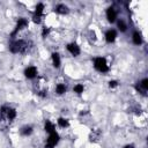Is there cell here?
<instances>
[{
    "mask_svg": "<svg viewBox=\"0 0 148 148\" xmlns=\"http://www.w3.org/2000/svg\"><path fill=\"white\" fill-rule=\"evenodd\" d=\"M9 50L13 53H24L28 50V43L23 40L14 41L9 44Z\"/></svg>",
    "mask_w": 148,
    "mask_h": 148,
    "instance_id": "1",
    "label": "cell"
},
{
    "mask_svg": "<svg viewBox=\"0 0 148 148\" xmlns=\"http://www.w3.org/2000/svg\"><path fill=\"white\" fill-rule=\"evenodd\" d=\"M94 67L102 73H106L109 71V66L106 65V60L102 57H98L94 60Z\"/></svg>",
    "mask_w": 148,
    "mask_h": 148,
    "instance_id": "2",
    "label": "cell"
},
{
    "mask_svg": "<svg viewBox=\"0 0 148 148\" xmlns=\"http://www.w3.org/2000/svg\"><path fill=\"white\" fill-rule=\"evenodd\" d=\"M59 141V135L57 132H53V133H50V137L45 143V148H54L56 145L58 143Z\"/></svg>",
    "mask_w": 148,
    "mask_h": 148,
    "instance_id": "3",
    "label": "cell"
},
{
    "mask_svg": "<svg viewBox=\"0 0 148 148\" xmlns=\"http://www.w3.org/2000/svg\"><path fill=\"white\" fill-rule=\"evenodd\" d=\"M135 89H137L139 93H141L142 95H146V92H147V89H148V79L145 78L141 82H138V84L135 86Z\"/></svg>",
    "mask_w": 148,
    "mask_h": 148,
    "instance_id": "4",
    "label": "cell"
},
{
    "mask_svg": "<svg viewBox=\"0 0 148 148\" xmlns=\"http://www.w3.org/2000/svg\"><path fill=\"white\" fill-rule=\"evenodd\" d=\"M27 25H28V21H27L25 19H23V17L19 19L17 24H16V28H15V30L11 34V37H14V36L17 34V31H20L21 29H23V28H24V27H27Z\"/></svg>",
    "mask_w": 148,
    "mask_h": 148,
    "instance_id": "5",
    "label": "cell"
},
{
    "mask_svg": "<svg viewBox=\"0 0 148 148\" xmlns=\"http://www.w3.org/2000/svg\"><path fill=\"white\" fill-rule=\"evenodd\" d=\"M43 9H44V5L43 4H38L36 6V11H35V14H34V22L35 23H40L41 22V17H42V14H43Z\"/></svg>",
    "mask_w": 148,
    "mask_h": 148,
    "instance_id": "6",
    "label": "cell"
},
{
    "mask_svg": "<svg viewBox=\"0 0 148 148\" xmlns=\"http://www.w3.org/2000/svg\"><path fill=\"white\" fill-rule=\"evenodd\" d=\"M106 19L111 23L116 21V19H117V12H116L115 8H112V7L108 8V11H106Z\"/></svg>",
    "mask_w": 148,
    "mask_h": 148,
    "instance_id": "7",
    "label": "cell"
},
{
    "mask_svg": "<svg viewBox=\"0 0 148 148\" xmlns=\"http://www.w3.org/2000/svg\"><path fill=\"white\" fill-rule=\"evenodd\" d=\"M24 75H25L28 79H34V78L37 75V70H36V67L31 66V67L25 68V71H24Z\"/></svg>",
    "mask_w": 148,
    "mask_h": 148,
    "instance_id": "8",
    "label": "cell"
},
{
    "mask_svg": "<svg viewBox=\"0 0 148 148\" xmlns=\"http://www.w3.org/2000/svg\"><path fill=\"white\" fill-rule=\"evenodd\" d=\"M67 50L73 54V56H79L80 54V48L75 43H71L67 45Z\"/></svg>",
    "mask_w": 148,
    "mask_h": 148,
    "instance_id": "9",
    "label": "cell"
},
{
    "mask_svg": "<svg viewBox=\"0 0 148 148\" xmlns=\"http://www.w3.org/2000/svg\"><path fill=\"white\" fill-rule=\"evenodd\" d=\"M117 37V33L116 30H113V29H111V30H108L106 34H105V40L108 43H112Z\"/></svg>",
    "mask_w": 148,
    "mask_h": 148,
    "instance_id": "10",
    "label": "cell"
},
{
    "mask_svg": "<svg viewBox=\"0 0 148 148\" xmlns=\"http://www.w3.org/2000/svg\"><path fill=\"white\" fill-rule=\"evenodd\" d=\"M54 11H56V13H58V14H67V13H68V8H67L65 5H63V4L57 5L56 8H54Z\"/></svg>",
    "mask_w": 148,
    "mask_h": 148,
    "instance_id": "11",
    "label": "cell"
},
{
    "mask_svg": "<svg viewBox=\"0 0 148 148\" xmlns=\"http://www.w3.org/2000/svg\"><path fill=\"white\" fill-rule=\"evenodd\" d=\"M52 60H53V66L56 68L60 67V57H59L58 53H56V52L52 53Z\"/></svg>",
    "mask_w": 148,
    "mask_h": 148,
    "instance_id": "12",
    "label": "cell"
},
{
    "mask_svg": "<svg viewBox=\"0 0 148 148\" xmlns=\"http://www.w3.org/2000/svg\"><path fill=\"white\" fill-rule=\"evenodd\" d=\"M133 43L135 45L142 44V37H141V34L139 31H134V34H133Z\"/></svg>",
    "mask_w": 148,
    "mask_h": 148,
    "instance_id": "13",
    "label": "cell"
},
{
    "mask_svg": "<svg viewBox=\"0 0 148 148\" xmlns=\"http://www.w3.org/2000/svg\"><path fill=\"white\" fill-rule=\"evenodd\" d=\"M45 131H46L48 133H53V132H56V131H54V125H53L50 121H46V122H45Z\"/></svg>",
    "mask_w": 148,
    "mask_h": 148,
    "instance_id": "14",
    "label": "cell"
},
{
    "mask_svg": "<svg viewBox=\"0 0 148 148\" xmlns=\"http://www.w3.org/2000/svg\"><path fill=\"white\" fill-rule=\"evenodd\" d=\"M6 115H7V118H8L9 121H13L14 118L16 117V111H15L14 109H11V108H8V110H7Z\"/></svg>",
    "mask_w": 148,
    "mask_h": 148,
    "instance_id": "15",
    "label": "cell"
},
{
    "mask_svg": "<svg viewBox=\"0 0 148 148\" xmlns=\"http://www.w3.org/2000/svg\"><path fill=\"white\" fill-rule=\"evenodd\" d=\"M56 92H57V94H59V95L64 94V93L66 92V87H65V84L59 83V84L57 86V88H56Z\"/></svg>",
    "mask_w": 148,
    "mask_h": 148,
    "instance_id": "16",
    "label": "cell"
},
{
    "mask_svg": "<svg viewBox=\"0 0 148 148\" xmlns=\"http://www.w3.org/2000/svg\"><path fill=\"white\" fill-rule=\"evenodd\" d=\"M117 24H118V28H119L121 31H125L126 29H127V25H126V23L123 20H119V21L117 22Z\"/></svg>",
    "mask_w": 148,
    "mask_h": 148,
    "instance_id": "17",
    "label": "cell"
},
{
    "mask_svg": "<svg viewBox=\"0 0 148 148\" xmlns=\"http://www.w3.org/2000/svg\"><path fill=\"white\" fill-rule=\"evenodd\" d=\"M31 132H33V127L31 126H25V127H23L21 130V134H23V135H29Z\"/></svg>",
    "mask_w": 148,
    "mask_h": 148,
    "instance_id": "18",
    "label": "cell"
},
{
    "mask_svg": "<svg viewBox=\"0 0 148 148\" xmlns=\"http://www.w3.org/2000/svg\"><path fill=\"white\" fill-rule=\"evenodd\" d=\"M58 124H59V126H60V127H67L68 126V121L65 119V118H59Z\"/></svg>",
    "mask_w": 148,
    "mask_h": 148,
    "instance_id": "19",
    "label": "cell"
},
{
    "mask_svg": "<svg viewBox=\"0 0 148 148\" xmlns=\"http://www.w3.org/2000/svg\"><path fill=\"white\" fill-rule=\"evenodd\" d=\"M74 93H76V94H81V93H83V86L82 84H76L75 87H74Z\"/></svg>",
    "mask_w": 148,
    "mask_h": 148,
    "instance_id": "20",
    "label": "cell"
},
{
    "mask_svg": "<svg viewBox=\"0 0 148 148\" xmlns=\"http://www.w3.org/2000/svg\"><path fill=\"white\" fill-rule=\"evenodd\" d=\"M49 33H50V29L45 27V28L43 29V33H42V36H43V37H46V35H48Z\"/></svg>",
    "mask_w": 148,
    "mask_h": 148,
    "instance_id": "21",
    "label": "cell"
},
{
    "mask_svg": "<svg viewBox=\"0 0 148 148\" xmlns=\"http://www.w3.org/2000/svg\"><path fill=\"white\" fill-rule=\"evenodd\" d=\"M117 84H118V82L117 81H110L109 82V86H110V88H115V87H117Z\"/></svg>",
    "mask_w": 148,
    "mask_h": 148,
    "instance_id": "22",
    "label": "cell"
},
{
    "mask_svg": "<svg viewBox=\"0 0 148 148\" xmlns=\"http://www.w3.org/2000/svg\"><path fill=\"white\" fill-rule=\"evenodd\" d=\"M124 148H134V146H133V145H127V146H125Z\"/></svg>",
    "mask_w": 148,
    "mask_h": 148,
    "instance_id": "23",
    "label": "cell"
}]
</instances>
